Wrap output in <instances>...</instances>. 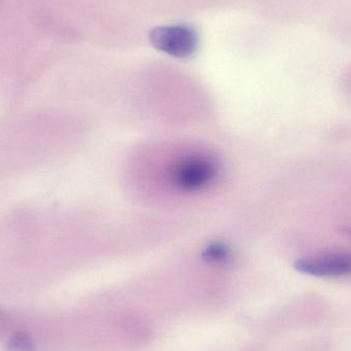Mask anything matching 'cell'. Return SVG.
Instances as JSON below:
<instances>
[{
	"mask_svg": "<svg viewBox=\"0 0 351 351\" xmlns=\"http://www.w3.org/2000/svg\"><path fill=\"white\" fill-rule=\"evenodd\" d=\"M152 45L175 58H188L197 49L195 31L186 25H169L156 27L150 33Z\"/></svg>",
	"mask_w": 351,
	"mask_h": 351,
	"instance_id": "cell-1",
	"label": "cell"
},
{
	"mask_svg": "<svg viewBox=\"0 0 351 351\" xmlns=\"http://www.w3.org/2000/svg\"><path fill=\"white\" fill-rule=\"evenodd\" d=\"M299 272L317 278H341L351 274V253L325 252L302 258L295 263Z\"/></svg>",
	"mask_w": 351,
	"mask_h": 351,
	"instance_id": "cell-2",
	"label": "cell"
},
{
	"mask_svg": "<svg viewBox=\"0 0 351 351\" xmlns=\"http://www.w3.org/2000/svg\"><path fill=\"white\" fill-rule=\"evenodd\" d=\"M216 175V167L208 158H192L183 162L176 172V182L185 190L202 189Z\"/></svg>",
	"mask_w": 351,
	"mask_h": 351,
	"instance_id": "cell-3",
	"label": "cell"
},
{
	"mask_svg": "<svg viewBox=\"0 0 351 351\" xmlns=\"http://www.w3.org/2000/svg\"><path fill=\"white\" fill-rule=\"evenodd\" d=\"M6 348L8 351H36L32 338L24 332L12 335L6 343Z\"/></svg>",
	"mask_w": 351,
	"mask_h": 351,
	"instance_id": "cell-4",
	"label": "cell"
},
{
	"mask_svg": "<svg viewBox=\"0 0 351 351\" xmlns=\"http://www.w3.org/2000/svg\"><path fill=\"white\" fill-rule=\"evenodd\" d=\"M208 257L210 258V260H223L224 258L227 257V252L225 247H220L218 245L216 247H210L208 251Z\"/></svg>",
	"mask_w": 351,
	"mask_h": 351,
	"instance_id": "cell-5",
	"label": "cell"
}]
</instances>
